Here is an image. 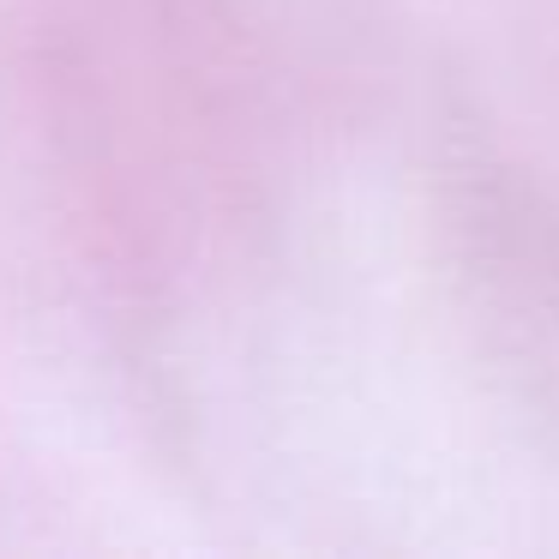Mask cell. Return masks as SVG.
<instances>
[]
</instances>
